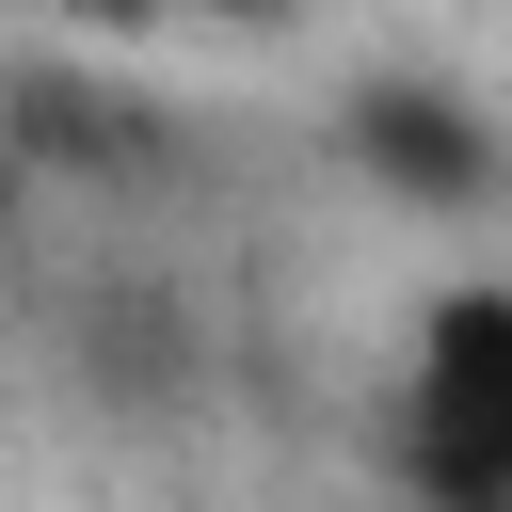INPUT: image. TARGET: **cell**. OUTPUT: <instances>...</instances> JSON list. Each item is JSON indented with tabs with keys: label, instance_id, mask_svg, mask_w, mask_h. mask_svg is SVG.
<instances>
[{
	"label": "cell",
	"instance_id": "obj_1",
	"mask_svg": "<svg viewBox=\"0 0 512 512\" xmlns=\"http://www.w3.org/2000/svg\"><path fill=\"white\" fill-rule=\"evenodd\" d=\"M384 448H400V496L416 512H496L512 496V288L496 272H448L416 304Z\"/></svg>",
	"mask_w": 512,
	"mask_h": 512
}]
</instances>
